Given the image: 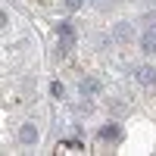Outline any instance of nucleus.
Instances as JSON below:
<instances>
[{
  "label": "nucleus",
  "instance_id": "obj_1",
  "mask_svg": "<svg viewBox=\"0 0 156 156\" xmlns=\"http://www.w3.org/2000/svg\"><path fill=\"white\" fill-rule=\"evenodd\" d=\"M56 41H59V53H62V56L75 47V28H72L69 22H59V25H56Z\"/></svg>",
  "mask_w": 156,
  "mask_h": 156
},
{
  "label": "nucleus",
  "instance_id": "obj_2",
  "mask_svg": "<svg viewBox=\"0 0 156 156\" xmlns=\"http://www.w3.org/2000/svg\"><path fill=\"white\" fill-rule=\"evenodd\" d=\"M134 81H137L140 87H153V84H156V69L147 66V62H144V66H137V69H134Z\"/></svg>",
  "mask_w": 156,
  "mask_h": 156
},
{
  "label": "nucleus",
  "instance_id": "obj_3",
  "mask_svg": "<svg viewBox=\"0 0 156 156\" xmlns=\"http://www.w3.org/2000/svg\"><path fill=\"white\" fill-rule=\"evenodd\" d=\"M97 137L103 140V144H119V140H122V128L115 125V122H109V125H103L100 131H97Z\"/></svg>",
  "mask_w": 156,
  "mask_h": 156
},
{
  "label": "nucleus",
  "instance_id": "obj_4",
  "mask_svg": "<svg viewBox=\"0 0 156 156\" xmlns=\"http://www.w3.org/2000/svg\"><path fill=\"white\" fill-rule=\"evenodd\" d=\"M112 37H115V41H119V44L131 41V37H134V25H131V22H119V25H115V28H112Z\"/></svg>",
  "mask_w": 156,
  "mask_h": 156
},
{
  "label": "nucleus",
  "instance_id": "obj_5",
  "mask_svg": "<svg viewBox=\"0 0 156 156\" xmlns=\"http://www.w3.org/2000/svg\"><path fill=\"white\" fill-rule=\"evenodd\" d=\"M37 140V125H31V122H25L22 128H19V144H25V147H31Z\"/></svg>",
  "mask_w": 156,
  "mask_h": 156
},
{
  "label": "nucleus",
  "instance_id": "obj_6",
  "mask_svg": "<svg viewBox=\"0 0 156 156\" xmlns=\"http://www.w3.org/2000/svg\"><path fill=\"white\" fill-rule=\"evenodd\" d=\"M137 44H140L144 53H156V28H147L144 34L137 37Z\"/></svg>",
  "mask_w": 156,
  "mask_h": 156
},
{
  "label": "nucleus",
  "instance_id": "obj_7",
  "mask_svg": "<svg viewBox=\"0 0 156 156\" xmlns=\"http://www.w3.org/2000/svg\"><path fill=\"white\" fill-rule=\"evenodd\" d=\"M97 90H100V84L94 81V78H84V81H81V97H84V100H87V97H94Z\"/></svg>",
  "mask_w": 156,
  "mask_h": 156
},
{
  "label": "nucleus",
  "instance_id": "obj_8",
  "mask_svg": "<svg viewBox=\"0 0 156 156\" xmlns=\"http://www.w3.org/2000/svg\"><path fill=\"white\" fill-rule=\"evenodd\" d=\"M50 97H53V100H62V97H66V84H62V81H53V84H50Z\"/></svg>",
  "mask_w": 156,
  "mask_h": 156
},
{
  "label": "nucleus",
  "instance_id": "obj_9",
  "mask_svg": "<svg viewBox=\"0 0 156 156\" xmlns=\"http://www.w3.org/2000/svg\"><path fill=\"white\" fill-rule=\"evenodd\" d=\"M59 150H84L81 140H66V144H59Z\"/></svg>",
  "mask_w": 156,
  "mask_h": 156
},
{
  "label": "nucleus",
  "instance_id": "obj_10",
  "mask_svg": "<svg viewBox=\"0 0 156 156\" xmlns=\"http://www.w3.org/2000/svg\"><path fill=\"white\" fill-rule=\"evenodd\" d=\"M66 6H69V12H78L84 6V0H66Z\"/></svg>",
  "mask_w": 156,
  "mask_h": 156
},
{
  "label": "nucleus",
  "instance_id": "obj_11",
  "mask_svg": "<svg viewBox=\"0 0 156 156\" xmlns=\"http://www.w3.org/2000/svg\"><path fill=\"white\" fill-rule=\"evenodd\" d=\"M94 3H103V0H94Z\"/></svg>",
  "mask_w": 156,
  "mask_h": 156
}]
</instances>
